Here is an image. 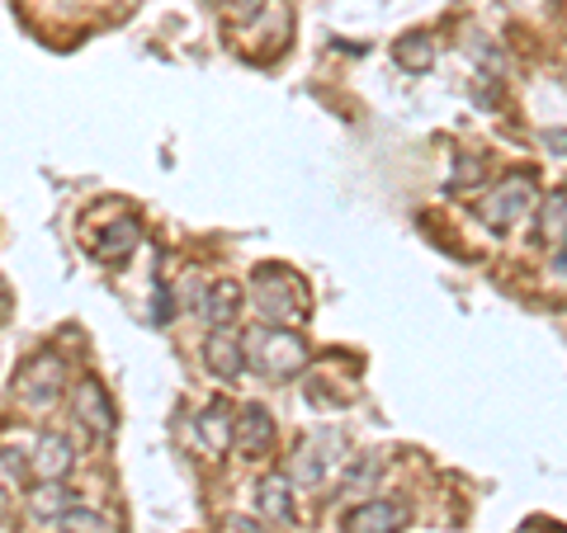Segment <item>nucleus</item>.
Returning a JSON list of instances; mask_svg holds the SVG:
<instances>
[{
    "label": "nucleus",
    "instance_id": "4468645a",
    "mask_svg": "<svg viewBox=\"0 0 567 533\" xmlns=\"http://www.w3.org/2000/svg\"><path fill=\"white\" fill-rule=\"evenodd\" d=\"M71 505H81V491L66 487V482H39V487L29 491V514H33V520L58 524Z\"/></svg>",
    "mask_w": 567,
    "mask_h": 533
},
{
    "label": "nucleus",
    "instance_id": "5701e85b",
    "mask_svg": "<svg viewBox=\"0 0 567 533\" xmlns=\"http://www.w3.org/2000/svg\"><path fill=\"white\" fill-rule=\"evenodd\" d=\"M544 147L567 156V128H544Z\"/></svg>",
    "mask_w": 567,
    "mask_h": 533
},
{
    "label": "nucleus",
    "instance_id": "6e6552de",
    "mask_svg": "<svg viewBox=\"0 0 567 533\" xmlns=\"http://www.w3.org/2000/svg\"><path fill=\"white\" fill-rule=\"evenodd\" d=\"M241 302H246V289H241L237 279L208 283L204 297H199L204 326H208V331H233V326H237V316H241Z\"/></svg>",
    "mask_w": 567,
    "mask_h": 533
},
{
    "label": "nucleus",
    "instance_id": "b1692460",
    "mask_svg": "<svg viewBox=\"0 0 567 533\" xmlns=\"http://www.w3.org/2000/svg\"><path fill=\"white\" fill-rule=\"evenodd\" d=\"M227 533H270V529H260L256 520H241V514H237V520L227 524Z\"/></svg>",
    "mask_w": 567,
    "mask_h": 533
},
{
    "label": "nucleus",
    "instance_id": "a878e982",
    "mask_svg": "<svg viewBox=\"0 0 567 533\" xmlns=\"http://www.w3.org/2000/svg\"><path fill=\"white\" fill-rule=\"evenodd\" d=\"M558 264H563V270H567V241L558 245Z\"/></svg>",
    "mask_w": 567,
    "mask_h": 533
},
{
    "label": "nucleus",
    "instance_id": "9b49d317",
    "mask_svg": "<svg viewBox=\"0 0 567 533\" xmlns=\"http://www.w3.org/2000/svg\"><path fill=\"white\" fill-rule=\"evenodd\" d=\"M204 364H208L213 378L237 383L241 373H246V349H241V335H233V331H213L208 341H204Z\"/></svg>",
    "mask_w": 567,
    "mask_h": 533
},
{
    "label": "nucleus",
    "instance_id": "bb28decb",
    "mask_svg": "<svg viewBox=\"0 0 567 533\" xmlns=\"http://www.w3.org/2000/svg\"><path fill=\"white\" fill-rule=\"evenodd\" d=\"M62 6H85V0H62Z\"/></svg>",
    "mask_w": 567,
    "mask_h": 533
},
{
    "label": "nucleus",
    "instance_id": "4be33fe9",
    "mask_svg": "<svg viewBox=\"0 0 567 533\" xmlns=\"http://www.w3.org/2000/svg\"><path fill=\"white\" fill-rule=\"evenodd\" d=\"M152 322H156V326L175 322V293H166L162 283H156V312H152Z\"/></svg>",
    "mask_w": 567,
    "mask_h": 533
},
{
    "label": "nucleus",
    "instance_id": "cd10ccee",
    "mask_svg": "<svg viewBox=\"0 0 567 533\" xmlns=\"http://www.w3.org/2000/svg\"><path fill=\"white\" fill-rule=\"evenodd\" d=\"M213 6H218V10H223V6H227V0H213Z\"/></svg>",
    "mask_w": 567,
    "mask_h": 533
},
{
    "label": "nucleus",
    "instance_id": "0eeeda50",
    "mask_svg": "<svg viewBox=\"0 0 567 533\" xmlns=\"http://www.w3.org/2000/svg\"><path fill=\"white\" fill-rule=\"evenodd\" d=\"M233 443L241 449V458H251V463L270 458V449H275V416L265 411L260 401H246L241 411L233 416Z\"/></svg>",
    "mask_w": 567,
    "mask_h": 533
},
{
    "label": "nucleus",
    "instance_id": "f3484780",
    "mask_svg": "<svg viewBox=\"0 0 567 533\" xmlns=\"http://www.w3.org/2000/svg\"><path fill=\"white\" fill-rule=\"evenodd\" d=\"M383 472H388L383 453H360V458H354V463L346 468L341 491H374V487L383 482Z\"/></svg>",
    "mask_w": 567,
    "mask_h": 533
},
{
    "label": "nucleus",
    "instance_id": "2eb2a0df",
    "mask_svg": "<svg viewBox=\"0 0 567 533\" xmlns=\"http://www.w3.org/2000/svg\"><path fill=\"white\" fill-rule=\"evenodd\" d=\"M393 58L402 71H412V76H421V71L435 66V39L431 33H406V39L393 43Z\"/></svg>",
    "mask_w": 567,
    "mask_h": 533
},
{
    "label": "nucleus",
    "instance_id": "a211bd4d",
    "mask_svg": "<svg viewBox=\"0 0 567 533\" xmlns=\"http://www.w3.org/2000/svg\"><path fill=\"white\" fill-rule=\"evenodd\" d=\"M62 533H118V524L110 520V514H100L91 505H71L62 520H58Z\"/></svg>",
    "mask_w": 567,
    "mask_h": 533
},
{
    "label": "nucleus",
    "instance_id": "1a4fd4ad",
    "mask_svg": "<svg viewBox=\"0 0 567 533\" xmlns=\"http://www.w3.org/2000/svg\"><path fill=\"white\" fill-rule=\"evenodd\" d=\"M412 524V510L402 501H364L346 514V533H398Z\"/></svg>",
    "mask_w": 567,
    "mask_h": 533
},
{
    "label": "nucleus",
    "instance_id": "dca6fc26",
    "mask_svg": "<svg viewBox=\"0 0 567 533\" xmlns=\"http://www.w3.org/2000/svg\"><path fill=\"white\" fill-rule=\"evenodd\" d=\"M199 435L208 439V449H227V443H233V406L223 397H213L199 411Z\"/></svg>",
    "mask_w": 567,
    "mask_h": 533
},
{
    "label": "nucleus",
    "instance_id": "aec40b11",
    "mask_svg": "<svg viewBox=\"0 0 567 533\" xmlns=\"http://www.w3.org/2000/svg\"><path fill=\"white\" fill-rule=\"evenodd\" d=\"M477 180H483V161H477V156H458L454 175H450V194H464V189L477 185Z\"/></svg>",
    "mask_w": 567,
    "mask_h": 533
},
{
    "label": "nucleus",
    "instance_id": "7ed1b4c3",
    "mask_svg": "<svg viewBox=\"0 0 567 533\" xmlns=\"http://www.w3.org/2000/svg\"><path fill=\"white\" fill-rule=\"evenodd\" d=\"M62 387H66V359L58 349H39L14 378V397L24 406H52L62 397Z\"/></svg>",
    "mask_w": 567,
    "mask_h": 533
},
{
    "label": "nucleus",
    "instance_id": "f03ea898",
    "mask_svg": "<svg viewBox=\"0 0 567 533\" xmlns=\"http://www.w3.org/2000/svg\"><path fill=\"white\" fill-rule=\"evenodd\" d=\"M251 293H256V312L270 326H293L308 316V289H303V279H293L289 270H260Z\"/></svg>",
    "mask_w": 567,
    "mask_h": 533
},
{
    "label": "nucleus",
    "instance_id": "20e7f679",
    "mask_svg": "<svg viewBox=\"0 0 567 533\" xmlns=\"http://www.w3.org/2000/svg\"><path fill=\"white\" fill-rule=\"evenodd\" d=\"M529 203H535V180H529V175H511V180H502L477 203V212H483V222L492 232H506V227H516L525 218Z\"/></svg>",
    "mask_w": 567,
    "mask_h": 533
},
{
    "label": "nucleus",
    "instance_id": "423d86ee",
    "mask_svg": "<svg viewBox=\"0 0 567 533\" xmlns=\"http://www.w3.org/2000/svg\"><path fill=\"white\" fill-rule=\"evenodd\" d=\"M336 449H346V439L336 435V430H327V435L308 439L303 449H298V458H293L289 482H293V487H322L327 477H331V468L346 458V453H336Z\"/></svg>",
    "mask_w": 567,
    "mask_h": 533
},
{
    "label": "nucleus",
    "instance_id": "9d476101",
    "mask_svg": "<svg viewBox=\"0 0 567 533\" xmlns=\"http://www.w3.org/2000/svg\"><path fill=\"white\" fill-rule=\"evenodd\" d=\"M71 468H76V449H71L66 435H43L33 443V458H29V472L39 482H66Z\"/></svg>",
    "mask_w": 567,
    "mask_h": 533
},
{
    "label": "nucleus",
    "instance_id": "6ab92c4d",
    "mask_svg": "<svg viewBox=\"0 0 567 533\" xmlns=\"http://www.w3.org/2000/svg\"><path fill=\"white\" fill-rule=\"evenodd\" d=\"M544 237L554 245L567 237V189H558L554 199H548V208H544Z\"/></svg>",
    "mask_w": 567,
    "mask_h": 533
},
{
    "label": "nucleus",
    "instance_id": "412c9836",
    "mask_svg": "<svg viewBox=\"0 0 567 533\" xmlns=\"http://www.w3.org/2000/svg\"><path fill=\"white\" fill-rule=\"evenodd\" d=\"M223 10H227V14H233V20H237V24H251V20H256V14L265 10V0H227V6H223Z\"/></svg>",
    "mask_w": 567,
    "mask_h": 533
},
{
    "label": "nucleus",
    "instance_id": "393cba45",
    "mask_svg": "<svg viewBox=\"0 0 567 533\" xmlns=\"http://www.w3.org/2000/svg\"><path fill=\"white\" fill-rule=\"evenodd\" d=\"M0 533H10V495L0 491Z\"/></svg>",
    "mask_w": 567,
    "mask_h": 533
},
{
    "label": "nucleus",
    "instance_id": "f257e3e1",
    "mask_svg": "<svg viewBox=\"0 0 567 533\" xmlns=\"http://www.w3.org/2000/svg\"><path fill=\"white\" fill-rule=\"evenodd\" d=\"M241 349H246V368H251L256 378H265V383H289L312 364V349L293 326L260 322L256 331L241 335Z\"/></svg>",
    "mask_w": 567,
    "mask_h": 533
},
{
    "label": "nucleus",
    "instance_id": "ddd939ff",
    "mask_svg": "<svg viewBox=\"0 0 567 533\" xmlns=\"http://www.w3.org/2000/svg\"><path fill=\"white\" fill-rule=\"evenodd\" d=\"M137 241H142V227H137L133 218H118V222H110V227H100V232H95L91 255H95L100 264H118L123 255L137 251Z\"/></svg>",
    "mask_w": 567,
    "mask_h": 533
},
{
    "label": "nucleus",
    "instance_id": "f8f14e48",
    "mask_svg": "<svg viewBox=\"0 0 567 533\" xmlns=\"http://www.w3.org/2000/svg\"><path fill=\"white\" fill-rule=\"evenodd\" d=\"M256 510H260V520L293 529L298 524V505H293V482H289V477H284V472L265 477L260 491H256Z\"/></svg>",
    "mask_w": 567,
    "mask_h": 533
},
{
    "label": "nucleus",
    "instance_id": "39448f33",
    "mask_svg": "<svg viewBox=\"0 0 567 533\" xmlns=\"http://www.w3.org/2000/svg\"><path fill=\"white\" fill-rule=\"evenodd\" d=\"M71 416H76V425L91 439H110L114 425H118V411H114V401L104 393L100 378H81L71 387Z\"/></svg>",
    "mask_w": 567,
    "mask_h": 533
},
{
    "label": "nucleus",
    "instance_id": "c85d7f7f",
    "mask_svg": "<svg viewBox=\"0 0 567 533\" xmlns=\"http://www.w3.org/2000/svg\"><path fill=\"white\" fill-rule=\"evenodd\" d=\"M0 293H6V289H0Z\"/></svg>",
    "mask_w": 567,
    "mask_h": 533
}]
</instances>
